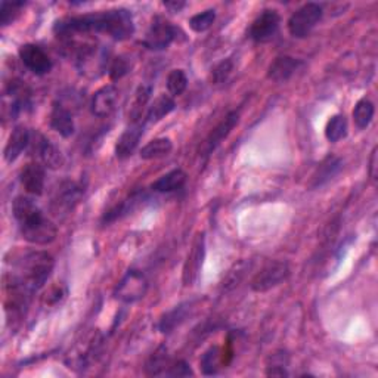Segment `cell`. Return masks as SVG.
Masks as SVG:
<instances>
[{"mask_svg": "<svg viewBox=\"0 0 378 378\" xmlns=\"http://www.w3.org/2000/svg\"><path fill=\"white\" fill-rule=\"evenodd\" d=\"M129 71H130V64L126 58H123V56H119V58L112 60L109 64V70H108L111 80H120Z\"/></svg>", "mask_w": 378, "mask_h": 378, "instance_id": "obj_36", "label": "cell"}, {"mask_svg": "<svg viewBox=\"0 0 378 378\" xmlns=\"http://www.w3.org/2000/svg\"><path fill=\"white\" fill-rule=\"evenodd\" d=\"M67 296V290L60 287V286H56V287H52L43 297V301L45 303H49V305H56V303H60V301L63 298H65Z\"/></svg>", "mask_w": 378, "mask_h": 378, "instance_id": "obj_38", "label": "cell"}, {"mask_svg": "<svg viewBox=\"0 0 378 378\" xmlns=\"http://www.w3.org/2000/svg\"><path fill=\"white\" fill-rule=\"evenodd\" d=\"M30 141H31V134L28 131V129H26L24 126L15 127L4 149L5 160L8 163H14L15 160H18V157H20L30 145Z\"/></svg>", "mask_w": 378, "mask_h": 378, "instance_id": "obj_18", "label": "cell"}, {"mask_svg": "<svg viewBox=\"0 0 378 378\" xmlns=\"http://www.w3.org/2000/svg\"><path fill=\"white\" fill-rule=\"evenodd\" d=\"M146 291H148L146 276L138 269H130L117 284V287L114 290V297L123 301V303L131 305L142 300L146 296Z\"/></svg>", "mask_w": 378, "mask_h": 378, "instance_id": "obj_7", "label": "cell"}, {"mask_svg": "<svg viewBox=\"0 0 378 378\" xmlns=\"http://www.w3.org/2000/svg\"><path fill=\"white\" fill-rule=\"evenodd\" d=\"M117 94H119V92H117V87L114 85L102 86L99 90L94 92L92 102H90L92 114L99 117V119L108 117L116 108Z\"/></svg>", "mask_w": 378, "mask_h": 378, "instance_id": "obj_13", "label": "cell"}, {"mask_svg": "<svg viewBox=\"0 0 378 378\" xmlns=\"http://www.w3.org/2000/svg\"><path fill=\"white\" fill-rule=\"evenodd\" d=\"M167 377H193L194 372L191 369V365L185 361L172 362L166 372Z\"/></svg>", "mask_w": 378, "mask_h": 378, "instance_id": "obj_37", "label": "cell"}, {"mask_svg": "<svg viewBox=\"0 0 378 378\" xmlns=\"http://www.w3.org/2000/svg\"><path fill=\"white\" fill-rule=\"evenodd\" d=\"M239 122V112L238 111H231L226 114V117L210 131V135L207 136V139L204 141V145L201 148L202 151V156L207 157L210 156L213 151L230 136L231 131L235 129V126Z\"/></svg>", "mask_w": 378, "mask_h": 378, "instance_id": "obj_12", "label": "cell"}, {"mask_svg": "<svg viewBox=\"0 0 378 378\" xmlns=\"http://www.w3.org/2000/svg\"><path fill=\"white\" fill-rule=\"evenodd\" d=\"M151 92H153V89H151V86H139L136 93H135V98H134V104H131L130 107V112H129V117L131 120V123H139L141 119H142V112L145 109V107L148 105L149 102V98H151Z\"/></svg>", "mask_w": 378, "mask_h": 378, "instance_id": "obj_29", "label": "cell"}, {"mask_svg": "<svg viewBox=\"0 0 378 378\" xmlns=\"http://www.w3.org/2000/svg\"><path fill=\"white\" fill-rule=\"evenodd\" d=\"M204 257H205V237L204 232H198L193 241L191 250H189L183 264L182 282L185 287H191L197 281L200 271L202 268Z\"/></svg>", "mask_w": 378, "mask_h": 378, "instance_id": "obj_9", "label": "cell"}, {"mask_svg": "<svg viewBox=\"0 0 378 378\" xmlns=\"http://www.w3.org/2000/svg\"><path fill=\"white\" fill-rule=\"evenodd\" d=\"M347 135V120L343 114L333 116L325 126V138L330 142H338Z\"/></svg>", "mask_w": 378, "mask_h": 378, "instance_id": "obj_31", "label": "cell"}, {"mask_svg": "<svg viewBox=\"0 0 378 378\" xmlns=\"http://www.w3.org/2000/svg\"><path fill=\"white\" fill-rule=\"evenodd\" d=\"M14 216L20 226V232L23 238L34 245H48L52 244L58 235V230L50 222L40 207L30 197L20 195L12 202Z\"/></svg>", "mask_w": 378, "mask_h": 378, "instance_id": "obj_2", "label": "cell"}, {"mask_svg": "<svg viewBox=\"0 0 378 378\" xmlns=\"http://www.w3.org/2000/svg\"><path fill=\"white\" fill-rule=\"evenodd\" d=\"M144 127H145V123L142 122L131 123L120 135L116 144V157L119 160H126L135 153V149L138 148L139 141L144 135Z\"/></svg>", "mask_w": 378, "mask_h": 378, "instance_id": "obj_14", "label": "cell"}, {"mask_svg": "<svg viewBox=\"0 0 378 378\" xmlns=\"http://www.w3.org/2000/svg\"><path fill=\"white\" fill-rule=\"evenodd\" d=\"M34 149L39 156L42 164L50 170H58L64 166V156L58 146H55L49 139L39 135V139L34 142Z\"/></svg>", "mask_w": 378, "mask_h": 378, "instance_id": "obj_17", "label": "cell"}, {"mask_svg": "<svg viewBox=\"0 0 378 378\" xmlns=\"http://www.w3.org/2000/svg\"><path fill=\"white\" fill-rule=\"evenodd\" d=\"M185 183H186V173L182 168H175L172 172L158 178L153 185H151V188H153V191L156 193L166 194V193L179 191Z\"/></svg>", "mask_w": 378, "mask_h": 378, "instance_id": "obj_22", "label": "cell"}, {"mask_svg": "<svg viewBox=\"0 0 378 378\" xmlns=\"http://www.w3.org/2000/svg\"><path fill=\"white\" fill-rule=\"evenodd\" d=\"M343 163L338 157L335 156H328L327 158L323 160L316 168V172L312 176V182H310V188H320L324 186L325 183H328L331 179H334L340 170H342Z\"/></svg>", "mask_w": 378, "mask_h": 378, "instance_id": "obj_21", "label": "cell"}, {"mask_svg": "<svg viewBox=\"0 0 378 378\" xmlns=\"http://www.w3.org/2000/svg\"><path fill=\"white\" fill-rule=\"evenodd\" d=\"M300 60L293 58V56H278L272 61V64L268 68V79L276 83H284V82H288L293 75L296 74V71L301 67Z\"/></svg>", "mask_w": 378, "mask_h": 378, "instance_id": "obj_16", "label": "cell"}, {"mask_svg": "<svg viewBox=\"0 0 378 378\" xmlns=\"http://www.w3.org/2000/svg\"><path fill=\"white\" fill-rule=\"evenodd\" d=\"M323 8L318 4H306L298 8L288 20V31L296 39H305L323 18Z\"/></svg>", "mask_w": 378, "mask_h": 378, "instance_id": "obj_6", "label": "cell"}, {"mask_svg": "<svg viewBox=\"0 0 378 378\" xmlns=\"http://www.w3.org/2000/svg\"><path fill=\"white\" fill-rule=\"evenodd\" d=\"M188 87V75L183 70H172L167 75V90L172 97H180Z\"/></svg>", "mask_w": 378, "mask_h": 378, "instance_id": "obj_32", "label": "cell"}, {"mask_svg": "<svg viewBox=\"0 0 378 378\" xmlns=\"http://www.w3.org/2000/svg\"><path fill=\"white\" fill-rule=\"evenodd\" d=\"M45 166L40 163H28L20 173V180L26 191L31 195L39 197L45 191Z\"/></svg>", "mask_w": 378, "mask_h": 378, "instance_id": "obj_15", "label": "cell"}, {"mask_svg": "<svg viewBox=\"0 0 378 378\" xmlns=\"http://www.w3.org/2000/svg\"><path fill=\"white\" fill-rule=\"evenodd\" d=\"M290 276V266L287 261L271 260L253 276L250 287L256 293H266L278 286Z\"/></svg>", "mask_w": 378, "mask_h": 378, "instance_id": "obj_5", "label": "cell"}, {"mask_svg": "<svg viewBox=\"0 0 378 378\" xmlns=\"http://www.w3.org/2000/svg\"><path fill=\"white\" fill-rule=\"evenodd\" d=\"M175 108H176V102L173 97H168V94H160V97L156 98L154 102L148 107L145 123H158L166 116H168L170 112L175 111Z\"/></svg>", "mask_w": 378, "mask_h": 378, "instance_id": "obj_23", "label": "cell"}, {"mask_svg": "<svg viewBox=\"0 0 378 378\" xmlns=\"http://www.w3.org/2000/svg\"><path fill=\"white\" fill-rule=\"evenodd\" d=\"M268 377H288V371L286 365L282 364H271L266 369Z\"/></svg>", "mask_w": 378, "mask_h": 378, "instance_id": "obj_39", "label": "cell"}, {"mask_svg": "<svg viewBox=\"0 0 378 378\" xmlns=\"http://www.w3.org/2000/svg\"><path fill=\"white\" fill-rule=\"evenodd\" d=\"M163 5H164L167 9L172 11V12H180V11L186 6L185 2H164Z\"/></svg>", "mask_w": 378, "mask_h": 378, "instance_id": "obj_41", "label": "cell"}, {"mask_svg": "<svg viewBox=\"0 0 378 378\" xmlns=\"http://www.w3.org/2000/svg\"><path fill=\"white\" fill-rule=\"evenodd\" d=\"M24 2H2L0 4V26L12 24L24 8Z\"/></svg>", "mask_w": 378, "mask_h": 378, "instance_id": "obj_34", "label": "cell"}, {"mask_svg": "<svg viewBox=\"0 0 378 378\" xmlns=\"http://www.w3.org/2000/svg\"><path fill=\"white\" fill-rule=\"evenodd\" d=\"M83 195H85V186L80 182L64 180L55 189L50 201V210L56 216L70 215L75 207H77Z\"/></svg>", "mask_w": 378, "mask_h": 378, "instance_id": "obj_4", "label": "cell"}, {"mask_svg": "<svg viewBox=\"0 0 378 378\" xmlns=\"http://www.w3.org/2000/svg\"><path fill=\"white\" fill-rule=\"evenodd\" d=\"M215 21H216V11L207 9L204 12L194 15L193 18H189V28L195 33H204L215 24Z\"/></svg>", "mask_w": 378, "mask_h": 378, "instance_id": "obj_33", "label": "cell"}, {"mask_svg": "<svg viewBox=\"0 0 378 378\" xmlns=\"http://www.w3.org/2000/svg\"><path fill=\"white\" fill-rule=\"evenodd\" d=\"M178 33L179 30L166 18L156 16L145 34L144 46L149 50H164L178 39Z\"/></svg>", "mask_w": 378, "mask_h": 378, "instance_id": "obj_8", "label": "cell"}, {"mask_svg": "<svg viewBox=\"0 0 378 378\" xmlns=\"http://www.w3.org/2000/svg\"><path fill=\"white\" fill-rule=\"evenodd\" d=\"M173 151V142L168 138H157L149 141L141 149V158L142 160H157L167 157Z\"/></svg>", "mask_w": 378, "mask_h": 378, "instance_id": "obj_25", "label": "cell"}, {"mask_svg": "<svg viewBox=\"0 0 378 378\" xmlns=\"http://www.w3.org/2000/svg\"><path fill=\"white\" fill-rule=\"evenodd\" d=\"M146 194L144 191H135L131 195H129L126 200H123L120 204L112 207L111 210H108L105 215H104V219L102 222L107 225V223H112L116 222L127 215H130L131 212H135L138 207H141L144 204V201L146 200Z\"/></svg>", "mask_w": 378, "mask_h": 378, "instance_id": "obj_20", "label": "cell"}, {"mask_svg": "<svg viewBox=\"0 0 378 378\" xmlns=\"http://www.w3.org/2000/svg\"><path fill=\"white\" fill-rule=\"evenodd\" d=\"M191 313V303H182L179 306H176L173 310L167 312L161 320H160V331L163 334H170L172 331H175L179 325H182L188 315Z\"/></svg>", "mask_w": 378, "mask_h": 378, "instance_id": "obj_24", "label": "cell"}, {"mask_svg": "<svg viewBox=\"0 0 378 378\" xmlns=\"http://www.w3.org/2000/svg\"><path fill=\"white\" fill-rule=\"evenodd\" d=\"M53 31L58 37H71L74 34L102 33L114 40H127L135 33L134 16L127 9H112L99 14L82 16H68L56 21Z\"/></svg>", "mask_w": 378, "mask_h": 378, "instance_id": "obj_1", "label": "cell"}, {"mask_svg": "<svg viewBox=\"0 0 378 378\" xmlns=\"http://www.w3.org/2000/svg\"><path fill=\"white\" fill-rule=\"evenodd\" d=\"M377 146L372 149V154H371V158H369V167H368V173H369V178L372 180H377V175H378V170H377Z\"/></svg>", "mask_w": 378, "mask_h": 378, "instance_id": "obj_40", "label": "cell"}, {"mask_svg": "<svg viewBox=\"0 0 378 378\" xmlns=\"http://www.w3.org/2000/svg\"><path fill=\"white\" fill-rule=\"evenodd\" d=\"M374 112H375V108H374V104L369 99L364 98L361 101H357V104L355 105L353 112H352L355 126L359 130L367 129L371 124L372 119H374Z\"/></svg>", "mask_w": 378, "mask_h": 378, "instance_id": "obj_27", "label": "cell"}, {"mask_svg": "<svg viewBox=\"0 0 378 378\" xmlns=\"http://www.w3.org/2000/svg\"><path fill=\"white\" fill-rule=\"evenodd\" d=\"M170 364H172V362H170L166 347H160L153 356L148 359L146 367H145V372H146V375H151V377L166 375Z\"/></svg>", "mask_w": 378, "mask_h": 378, "instance_id": "obj_28", "label": "cell"}, {"mask_svg": "<svg viewBox=\"0 0 378 378\" xmlns=\"http://www.w3.org/2000/svg\"><path fill=\"white\" fill-rule=\"evenodd\" d=\"M234 70V63L231 60H223L220 61L213 70H212V82L215 85H222L225 83L226 80H228V77L231 75Z\"/></svg>", "mask_w": 378, "mask_h": 378, "instance_id": "obj_35", "label": "cell"}, {"mask_svg": "<svg viewBox=\"0 0 378 378\" xmlns=\"http://www.w3.org/2000/svg\"><path fill=\"white\" fill-rule=\"evenodd\" d=\"M279 24H281V16L274 9L263 11L253 21L249 30V37L257 43L271 42L279 30Z\"/></svg>", "mask_w": 378, "mask_h": 378, "instance_id": "obj_10", "label": "cell"}, {"mask_svg": "<svg viewBox=\"0 0 378 378\" xmlns=\"http://www.w3.org/2000/svg\"><path fill=\"white\" fill-rule=\"evenodd\" d=\"M249 269H250L249 261L241 260V261L235 263L234 266L228 271V274H226V276L223 278V282H222L223 291H232L234 288H237Z\"/></svg>", "mask_w": 378, "mask_h": 378, "instance_id": "obj_30", "label": "cell"}, {"mask_svg": "<svg viewBox=\"0 0 378 378\" xmlns=\"http://www.w3.org/2000/svg\"><path fill=\"white\" fill-rule=\"evenodd\" d=\"M6 261L14 269L8 275L31 293L39 291L45 286L55 266L53 257L39 250L11 253V259H6Z\"/></svg>", "mask_w": 378, "mask_h": 378, "instance_id": "obj_3", "label": "cell"}, {"mask_svg": "<svg viewBox=\"0 0 378 378\" xmlns=\"http://www.w3.org/2000/svg\"><path fill=\"white\" fill-rule=\"evenodd\" d=\"M50 127L60 134L63 138H70L74 135L75 124L71 112L61 104L53 102L50 111Z\"/></svg>", "mask_w": 378, "mask_h": 378, "instance_id": "obj_19", "label": "cell"}, {"mask_svg": "<svg viewBox=\"0 0 378 378\" xmlns=\"http://www.w3.org/2000/svg\"><path fill=\"white\" fill-rule=\"evenodd\" d=\"M20 60L24 67L36 75H45L52 70V61L49 55L34 43H26L18 50Z\"/></svg>", "mask_w": 378, "mask_h": 378, "instance_id": "obj_11", "label": "cell"}, {"mask_svg": "<svg viewBox=\"0 0 378 378\" xmlns=\"http://www.w3.org/2000/svg\"><path fill=\"white\" fill-rule=\"evenodd\" d=\"M225 359L222 349L219 346H212L209 350H205L200 359V367L204 375H216L223 365Z\"/></svg>", "mask_w": 378, "mask_h": 378, "instance_id": "obj_26", "label": "cell"}]
</instances>
